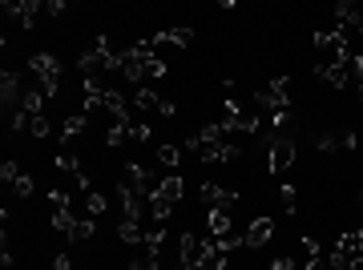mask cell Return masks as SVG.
<instances>
[{
	"label": "cell",
	"instance_id": "obj_1",
	"mask_svg": "<svg viewBox=\"0 0 363 270\" xmlns=\"http://www.w3.org/2000/svg\"><path fill=\"white\" fill-rule=\"evenodd\" d=\"M230 137H234V129L226 121H214V125H206L202 133H194L186 142V154H202L206 162H234L238 157V145Z\"/></svg>",
	"mask_w": 363,
	"mask_h": 270
},
{
	"label": "cell",
	"instance_id": "obj_2",
	"mask_svg": "<svg viewBox=\"0 0 363 270\" xmlns=\"http://www.w3.org/2000/svg\"><path fill=\"white\" fill-rule=\"evenodd\" d=\"M28 69L37 73V85L45 97H57V77H61V61L52 57V52H37V57H28Z\"/></svg>",
	"mask_w": 363,
	"mask_h": 270
},
{
	"label": "cell",
	"instance_id": "obj_3",
	"mask_svg": "<svg viewBox=\"0 0 363 270\" xmlns=\"http://www.w3.org/2000/svg\"><path fill=\"white\" fill-rule=\"evenodd\" d=\"M271 157H267V169L271 174H286V169L295 166V142L291 137H283V133H271Z\"/></svg>",
	"mask_w": 363,
	"mask_h": 270
},
{
	"label": "cell",
	"instance_id": "obj_4",
	"mask_svg": "<svg viewBox=\"0 0 363 270\" xmlns=\"http://www.w3.org/2000/svg\"><path fill=\"white\" fill-rule=\"evenodd\" d=\"M222 121L230 129H238V133H259V125H262L259 113H255V109H242L238 101H226V117H222Z\"/></svg>",
	"mask_w": 363,
	"mask_h": 270
},
{
	"label": "cell",
	"instance_id": "obj_5",
	"mask_svg": "<svg viewBox=\"0 0 363 270\" xmlns=\"http://www.w3.org/2000/svg\"><path fill=\"white\" fill-rule=\"evenodd\" d=\"M210 254V242L198 238V234H182V266L178 270H194L202 266V258Z\"/></svg>",
	"mask_w": 363,
	"mask_h": 270
},
{
	"label": "cell",
	"instance_id": "obj_6",
	"mask_svg": "<svg viewBox=\"0 0 363 270\" xmlns=\"http://www.w3.org/2000/svg\"><path fill=\"white\" fill-rule=\"evenodd\" d=\"M49 202H52V226H57L61 234H73L77 218H73V210H69V193L65 190H52Z\"/></svg>",
	"mask_w": 363,
	"mask_h": 270
},
{
	"label": "cell",
	"instance_id": "obj_7",
	"mask_svg": "<svg viewBox=\"0 0 363 270\" xmlns=\"http://www.w3.org/2000/svg\"><path fill=\"white\" fill-rule=\"evenodd\" d=\"M331 13L339 16V33H359L363 37V9L355 4V0H339Z\"/></svg>",
	"mask_w": 363,
	"mask_h": 270
},
{
	"label": "cell",
	"instance_id": "obj_8",
	"mask_svg": "<svg viewBox=\"0 0 363 270\" xmlns=\"http://www.w3.org/2000/svg\"><path fill=\"white\" fill-rule=\"evenodd\" d=\"M198 198H202V202H206L210 210H214V206H226V210L238 206V193H234V190H222V186H214V181H202Z\"/></svg>",
	"mask_w": 363,
	"mask_h": 270
},
{
	"label": "cell",
	"instance_id": "obj_9",
	"mask_svg": "<svg viewBox=\"0 0 363 270\" xmlns=\"http://www.w3.org/2000/svg\"><path fill=\"white\" fill-rule=\"evenodd\" d=\"M37 13H45V4H37V0H16V4H4V16L16 21V25H33Z\"/></svg>",
	"mask_w": 363,
	"mask_h": 270
},
{
	"label": "cell",
	"instance_id": "obj_10",
	"mask_svg": "<svg viewBox=\"0 0 363 270\" xmlns=\"http://www.w3.org/2000/svg\"><path fill=\"white\" fill-rule=\"evenodd\" d=\"M21 97H25V93H21V81H16V73H4V77H0V101H4L9 117L21 109Z\"/></svg>",
	"mask_w": 363,
	"mask_h": 270
},
{
	"label": "cell",
	"instance_id": "obj_11",
	"mask_svg": "<svg viewBox=\"0 0 363 270\" xmlns=\"http://www.w3.org/2000/svg\"><path fill=\"white\" fill-rule=\"evenodd\" d=\"M117 73H121L125 81H133V85H138V81H142V52H138V49L117 52Z\"/></svg>",
	"mask_w": 363,
	"mask_h": 270
},
{
	"label": "cell",
	"instance_id": "obj_12",
	"mask_svg": "<svg viewBox=\"0 0 363 270\" xmlns=\"http://www.w3.org/2000/svg\"><path fill=\"white\" fill-rule=\"evenodd\" d=\"M319 150L323 154H347V150H355V133L351 129H343V133H323L319 137Z\"/></svg>",
	"mask_w": 363,
	"mask_h": 270
},
{
	"label": "cell",
	"instance_id": "obj_13",
	"mask_svg": "<svg viewBox=\"0 0 363 270\" xmlns=\"http://www.w3.org/2000/svg\"><path fill=\"white\" fill-rule=\"evenodd\" d=\"M271 234H274V222L271 218H255V222H250V230L242 234V246H267V242H271Z\"/></svg>",
	"mask_w": 363,
	"mask_h": 270
},
{
	"label": "cell",
	"instance_id": "obj_14",
	"mask_svg": "<svg viewBox=\"0 0 363 270\" xmlns=\"http://www.w3.org/2000/svg\"><path fill=\"white\" fill-rule=\"evenodd\" d=\"M133 101L142 105V109H150V113H162V117H174V105L169 101H162V97H157L154 89H138V97H133Z\"/></svg>",
	"mask_w": 363,
	"mask_h": 270
},
{
	"label": "cell",
	"instance_id": "obj_15",
	"mask_svg": "<svg viewBox=\"0 0 363 270\" xmlns=\"http://www.w3.org/2000/svg\"><path fill=\"white\" fill-rule=\"evenodd\" d=\"M101 105L113 113V121H130V101H125L117 89H105V93H101Z\"/></svg>",
	"mask_w": 363,
	"mask_h": 270
},
{
	"label": "cell",
	"instance_id": "obj_16",
	"mask_svg": "<svg viewBox=\"0 0 363 270\" xmlns=\"http://www.w3.org/2000/svg\"><path fill=\"white\" fill-rule=\"evenodd\" d=\"M182 190H186V186H182V174H166V178H162V186H157L154 193H162L169 206H178V202H182Z\"/></svg>",
	"mask_w": 363,
	"mask_h": 270
},
{
	"label": "cell",
	"instance_id": "obj_17",
	"mask_svg": "<svg viewBox=\"0 0 363 270\" xmlns=\"http://www.w3.org/2000/svg\"><path fill=\"white\" fill-rule=\"evenodd\" d=\"M190 40H194V28H166L154 37V49L157 45H190Z\"/></svg>",
	"mask_w": 363,
	"mask_h": 270
},
{
	"label": "cell",
	"instance_id": "obj_18",
	"mask_svg": "<svg viewBox=\"0 0 363 270\" xmlns=\"http://www.w3.org/2000/svg\"><path fill=\"white\" fill-rule=\"evenodd\" d=\"M230 214L234 210H226V206L210 210V234H214V238H218V234H230Z\"/></svg>",
	"mask_w": 363,
	"mask_h": 270
},
{
	"label": "cell",
	"instance_id": "obj_19",
	"mask_svg": "<svg viewBox=\"0 0 363 270\" xmlns=\"http://www.w3.org/2000/svg\"><path fill=\"white\" fill-rule=\"evenodd\" d=\"M117 234H121V242H145V234H142V222H138V218H121V226H117Z\"/></svg>",
	"mask_w": 363,
	"mask_h": 270
},
{
	"label": "cell",
	"instance_id": "obj_20",
	"mask_svg": "<svg viewBox=\"0 0 363 270\" xmlns=\"http://www.w3.org/2000/svg\"><path fill=\"white\" fill-rule=\"evenodd\" d=\"M157 157H162V166H166L169 174H178V162H182L178 145H157Z\"/></svg>",
	"mask_w": 363,
	"mask_h": 270
},
{
	"label": "cell",
	"instance_id": "obj_21",
	"mask_svg": "<svg viewBox=\"0 0 363 270\" xmlns=\"http://www.w3.org/2000/svg\"><path fill=\"white\" fill-rule=\"evenodd\" d=\"M105 210H109V206H105V198H101L97 190L85 193V218H101Z\"/></svg>",
	"mask_w": 363,
	"mask_h": 270
},
{
	"label": "cell",
	"instance_id": "obj_22",
	"mask_svg": "<svg viewBox=\"0 0 363 270\" xmlns=\"http://www.w3.org/2000/svg\"><path fill=\"white\" fill-rule=\"evenodd\" d=\"M57 166H61V169H69L73 178H81V157L73 154V150H57Z\"/></svg>",
	"mask_w": 363,
	"mask_h": 270
},
{
	"label": "cell",
	"instance_id": "obj_23",
	"mask_svg": "<svg viewBox=\"0 0 363 270\" xmlns=\"http://www.w3.org/2000/svg\"><path fill=\"white\" fill-rule=\"evenodd\" d=\"M61 133H65V142H73L77 133H85V113H69L65 125H61Z\"/></svg>",
	"mask_w": 363,
	"mask_h": 270
},
{
	"label": "cell",
	"instance_id": "obj_24",
	"mask_svg": "<svg viewBox=\"0 0 363 270\" xmlns=\"http://www.w3.org/2000/svg\"><path fill=\"white\" fill-rule=\"evenodd\" d=\"M142 77H166V61L162 57H142Z\"/></svg>",
	"mask_w": 363,
	"mask_h": 270
},
{
	"label": "cell",
	"instance_id": "obj_25",
	"mask_svg": "<svg viewBox=\"0 0 363 270\" xmlns=\"http://www.w3.org/2000/svg\"><path fill=\"white\" fill-rule=\"evenodd\" d=\"M279 198H283L286 214H295V210H298V190H295V186H283V193H279Z\"/></svg>",
	"mask_w": 363,
	"mask_h": 270
},
{
	"label": "cell",
	"instance_id": "obj_26",
	"mask_svg": "<svg viewBox=\"0 0 363 270\" xmlns=\"http://www.w3.org/2000/svg\"><path fill=\"white\" fill-rule=\"evenodd\" d=\"M93 222H97V218H77V226H73L69 238H93Z\"/></svg>",
	"mask_w": 363,
	"mask_h": 270
},
{
	"label": "cell",
	"instance_id": "obj_27",
	"mask_svg": "<svg viewBox=\"0 0 363 270\" xmlns=\"http://www.w3.org/2000/svg\"><path fill=\"white\" fill-rule=\"evenodd\" d=\"M28 133H33V137H45V133H49V121H45V117H28Z\"/></svg>",
	"mask_w": 363,
	"mask_h": 270
},
{
	"label": "cell",
	"instance_id": "obj_28",
	"mask_svg": "<svg viewBox=\"0 0 363 270\" xmlns=\"http://www.w3.org/2000/svg\"><path fill=\"white\" fill-rule=\"evenodd\" d=\"M0 178L9 181V186H13V181L21 178V166H16V162H4V166H0Z\"/></svg>",
	"mask_w": 363,
	"mask_h": 270
},
{
	"label": "cell",
	"instance_id": "obj_29",
	"mask_svg": "<svg viewBox=\"0 0 363 270\" xmlns=\"http://www.w3.org/2000/svg\"><path fill=\"white\" fill-rule=\"evenodd\" d=\"M13 190H16V198H28V193H33V178H25V174H21V178L13 181Z\"/></svg>",
	"mask_w": 363,
	"mask_h": 270
},
{
	"label": "cell",
	"instance_id": "obj_30",
	"mask_svg": "<svg viewBox=\"0 0 363 270\" xmlns=\"http://www.w3.org/2000/svg\"><path fill=\"white\" fill-rule=\"evenodd\" d=\"M303 250H307V258H319V254H323V250H319V242H315V238H303Z\"/></svg>",
	"mask_w": 363,
	"mask_h": 270
},
{
	"label": "cell",
	"instance_id": "obj_31",
	"mask_svg": "<svg viewBox=\"0 0 363 270\" xmlns=\"http://www.w3.org/2000/svg\"><path fill=\"white\" fill-rule=\"evenodd\" d=\"M303 270H331V266H327L323 254H319V258H307V266H303Z\"/></svg>",
	"mask_w": 363,
	"mask_h": 270
},
{
	"label": "cell",
	"instance_id": "obj_32",
	"mask_svg": "<svg viewBox=\"0 0 363 270\" xmlns=\"http://www.w3.org/2000/svg\"><path fill=\"white\" fill-rule=\"evenodd\" d=\"M45 13L57 16V13H65V4H61V0H49V4H45Z\"/></svg>",
	"mask_w": 363,
	"mask_h": 270
},
{
	"label": "cell",
	"instance_id": "obj_33",
	"mask_svg": "<svg viewBox=\"0 0 363 270\" xmlns=\"http://www.w3.org/2000/svg\"><path fill=\"white\" fill-rule=\"evenodd\" d=\"M130 270H162V262H150V258H145L142 266H138V262H133V266H130Z\"/></svg>",
	"mask_w": 363,
	"mask_h": 270
},
{
	"label": "cell",
	"instance_id": "obj_34",
	"mask_svg": "<svg viewBox=\"0 0 363 270\" xmlns=\"http://www.w3.org/2000/svg\"><path fill=\"white\" fill-rule=\"evenodd\" d=\"M52 270H73V262H69V258L61 254V258H57V262H52Z\"/></svg>",
	"mask_w": 363,
	"mask_h": 270
},
{
	"label": "cell",
	"instance_id": "obj_35",
	"mask_svg": "<svg viewBox=\"0 0 363 270\" xmlns=\"http://www.w3.org/2000/svg\"><path fill=\"white\" fill-rule=\"evenodd\" d=\"M274 270H298V266L291 262V258H279V262H274Z\"/></svg>",
	"mask_w": 363,
	"mask_h": 270
},
{
	"label": "cell",
	"instance_id": "obj_36",
	"mask_svg": "<svg viewBox=\"0 0 363 270\" xmlns=\"http://www.w3.org/2000/svg\"><path fill=\"white\" fill-rule=\"evenodd\" d=\"M351 270H363V254H359V258H351Z\"/></svg>",
	"mask_w": 363,
	"mask_h": 270
}]
</instances>
